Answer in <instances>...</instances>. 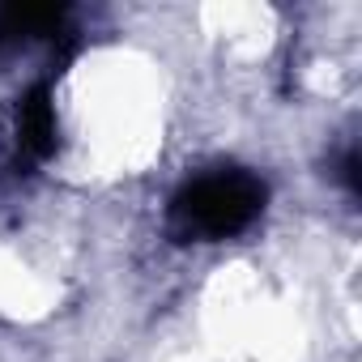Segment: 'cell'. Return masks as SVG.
<instances>
[{"label": "cell", "mask_w": 362, "mask_h": 362, "mask_svg": "<svg viewBox=\"0 0 362 362\" xmlns=\"http://www.w3.org/2000/svg\"><path fill=\"white\" fill-rule=\"evenodd\" d=\"M73 145L94 162H107L111 175H128L141 158L153 153V136L162 132V81L145 73V64L111 56L94 64V73L77 77V94L69 98Z\"/></svg>", "instance_id": "1"}]
</instances>
